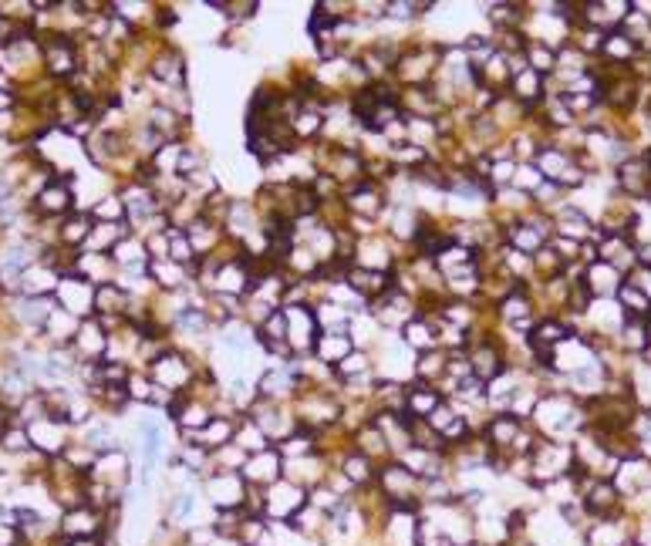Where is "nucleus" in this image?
<instances>
[{
	"label": "nucleus",
	"instance_id": "nucleus-1",
	"mask_svg": "<svg viewBox=\"0 0 651 546\" xmlns=\"http://www.w3.org/2000/svg\"><path fill=\"white\" fill-rule=\"evenodd\" d=\"M530 469H533V479L537 482H557V479H567L574 472V449L560 442H537L530 452Z\"/></svg>",
	"mask_w": 651,
	"mask_h": 546
},
{
	"label": "nucleus",
	"instance_id": "nucleus-2",
	"mask_svg": "<svg viewBox=\"0 0 651 546\" xmlns=\"http://www.w3.org/2000/svg\"><path fill=\"white\" fill-rule=\"evenodd\" d=\"M378 489L382 496L392 503L395 509H412L415 499L422 496V479L402 466V462H392V466L378 469Z\"/></svg>",
	"mask_w": 651,
	"mask_h": 546
},
{
	"label": "nucleus",
	"instance_id": "nucleus-3",
	"mask_svg": "<svg viewBox=\"0 0 651 546\" xmlns=\"http://www.w3.org/2000/svg\"><path fill=\"white\" fill-rule=\"evenodd\" d=\"M307 503H311V499H307L304 486H297L291 479H280L274 486L264 489V520L291 523Z\"/></svg>",
	"mask_w": 651,
	"mask_h": 546
},
{
	"label": "nucleus",
	"instance_id": "nucleus-4",
	"mask_svg": "<svg viewBox=\"0 0 651 546\" xmlns=\"http://www.w3.org/2000/svg\"><path fill=\"white\" fill-rule=\"evenodd\" d=\"M247 479L240 472H213L206 479V499L216 506V513H226V509H243L247 503Z\"/></svg>",
	"mask_w": 651,
	"mask_h": 546
},
{
	"label": "nucleus",
	"instance_id": "nucleus-5",
	"mask_svg": "<svg viewBox=\"0 0 651 546\" xmlns=\"http://www.w3.org/2000/svg\"><path fill=\"white\" fill-rule=\"evenodd\" d=\"M240 476L247 479V486H274V482L284 479V462H280V452L267 449V452H253L247 462H243Z\"/></svg>",
	"mask_w": 651,
	"mask_h": 546
},
{
	"label": "nucleus",
	"instance_id": "nucleus-6",
	"mask_svg": "<svg viewBox=\"0 0 651 546\" xmlns=\"http://www.w3.org/2000/svg\"><path fill=\"white\" fill-rule=\"evenodd\" d=\"M537 422L540 429L550 432V435H560V432H571L577 422H581V415H577V408L567 402V398H544L537 408Z\"/></svg>",
	"mask_w": 651,
	"mask_h": 546
},
{
	"label": "nucleus",
	"instance_id": "nucleus-7",
	"mask_svg": "<svg viewBox=\"0 0 651 546\" xmlns=\"http://www.w3.org/2000/svg\"><path fill=\"white\" fill-rule=\"evenodd\" d=\"M614 486H618L621 496H641L651 489V462L635 455V459H625L614 472Z\"/></svg>",
	"mask_w": 651,
	"mask_h": 546
},
{
	"label": "nucleus",
	"instance_id": "nucleus-8",
	"mask_svg": "<svg viewBox=\"0 0 651 546\" xmlns=\"http://www.w3.org/2000/svg\"><path fill=\"white\" fill-rule=\"evenodd\" d=\"M388 546H419V520L412 516V509H392L385 526Z\"/></svg>",
	"mask_w": 651,
	"mask_h": 546
},
{
	"label": "nucleus",
	"instance_id": "nucleus-9",
	"mask_svg": "<svg viewBox=\"0 0 651 546\" xmlns=\"http://www.w3.org/2000/svg\"><path fill=\"white\" fill-rule=\"evenodd\" d=\"M61 530H65L68 536H75V540H92V536L102 530V513H98L95 506H75L65 513Z\"/></svg>",
	"mask_w": 651,
	"mask_h": 546
},
{
	"label": "nucleus",
	"instance_id": "nucleus-10",
	"mask_svg": "<svg viewBox=\"0 0 651 546\" xmlns=\"http://www.w3.org/2000/svg\"><path fill=\"white\" fill-rule=\"evenodd\" d=\"M341 476L351 486H368V482L378 479V469H375V459H368V455L361 452H348L345 459H341Z\"/></svg>",
	"mask_w": 651,
	"mask_h": 546
},
{
	"label": "nucleus",
	"instance_id": "nucleus-11",
	"mask_svg": "<svg viewBox=\"0 0 651 546\" xmlns=\"http://www.w3.org/2000/svg\"><path fill=\"white\" fill-rule=\"evenodd\" d=\"M625 543H631V536L621 520H598L587 530V546H625Z\"/></svg>",
	"mask_w": 651,
	"mask_h": 546
},
{
	"label": "nucleus",
	"instance_id": "nucleus-12",
	"mask_svg": "<svg viewBox=\"0 0 651 546\" xmlns=\"http://www.w3.org/2000/svg\"><path fill=\"white\" fill-rule=\"evenodd\" d=\"M348 348H351V341L345 338V331H324L321 338L314 341V351H318V358L328 361V364L345 361L348 358Z\"/></svg>",
	"mask_w": 651,
	"mask_h": 546
},
{
	"label": "nucleus",
	"instance_id": "nucleus-13",
	"mask_svg": "<svg viewBox=\"0 0 651 546\" xmlns=\"http://www.w3.org/2000/svg\"><path fill=\"white\" fill-rule=\"evenodd\" d=\"M587 277H591V280H587L584 287L591 290V294H604V297H608V294H614V290H621V284H618V270H614L611 263H604V260L594 263V267L587 270Z\"/></svg>",
	"mask_w": 651,
	"mask_h": 546
},
{
	"label": "nucleus",
	"instance_id": "nucleus-14",
	"mask_svg": "<svg viewBox=\"0 0 651 546\" xmlns=\"http://www.w3.org/2000/svg\"><path fill=\"white\" fill-rule=\"evenodd\" d=\"M156 381L162 388L179 391V388H183V381H186V364L179 361L176 354H166V358H159V364H156Z\"/></svg>",
	"mask_w": 651,
	"mask_h": 546
},
{
	"label": "nucleus",
	"instance_id": "nucleus-15",
	"mask_svg": "<svg viewBox=\"0 0 651 546\" xmlns=\"http://www.w3.org/2000/svg\"><path fill=\"white\" fill-rule=\"evenodd\" d=\"M439 408V395L432 388H412L409 391V415H432Z\"/></svg>",
	"mask_w": 651,
	"mask_h": 546
},
{
	"label": "nucleus",
	"instance_id": "nucleus-16",
	"mask_svg": "<svg viewBox=\"0 0 651 546\" xmlns=\"http://www.w3.org/2000/svg\"><path fill=\"white\" fill-rule=\"evenodd\" d=\"M68 203H71V193L65 182H51L41 193V209H48V213H61V209H68Z\"/></svg>",
	"mask_w": 651,
	"mask_h": 546
},
{
	"label": "nucleus",
	"instance_id": "nucleus-17",
	"mask_svg": "<svg viewBox=\"0 0 651 546\" xmlns=\"http://www.w3.org/2000/svg\"><path fill=\"white\" fill-rule=\"evenodd\" d=\"M348 206L355 209V213H365V216H375L378 209H382V196H378V189H358L355 196L348 199Z\"/></svg>",
	"mask_w": 651,
	"mask_h": 546
},
{
	"label": "nucleus",
	"instance_id": "nucleus-18",
	"mask_svg": "<svg viewBox=\"0 0 651 546\" xmlns=\"http://www.w3.org/2000/svg\"><path fill=\"white\" fill-rule=\"evenodd\" d=\"M601 51L611 54V58H618V61H628L631 54H635V44H631L628 34H608L601 44Z\"/></svg>",
	"mask_w": 651,
	"mask_h": 546
},
{
	"label": "nucleus",
	"instance_id": "nucleus-19",
	"mask_svg": "<svg viewBox=\"0 0 651 546\" xmlns=\"http://www.w3.org/2000/svg\"><path fill=\"white\" fill-rule=\"evenodd\" d=\"M196 509V496L193 493H176L173 496V509H169V523H189Z\"/></svg>",
	"mask_w": 651,
	"mask_h": 546
},
{
	"label": "nucleus",
	"instance_id": "nucleus-20",
	"mask_svg": "<svg viewBox=\"0 0 651 546\" xmlns=\"http://www.w3.org/2000/svg\"><path fill=\"white\" fill-rule=\"evenodd\" d=\"M291 391V375L287 371H270V375L260 378V395H287Z\"/></svg>",
	"mask_w": 651,
	"mask_h": 546
},
{
	"label": "nucleus",
	"instance_id": "nucleus-21",
	"mask_svg": "<svg viewBox=\"0 0 651 546\" xmlns=\"http://www.w3.org/2000/svg\"><path fill=\"white\" fill-rule=\"evenodd\" d=\"M473 368H476V375L479 378H493V375H500V354H496L493 348H483V351H476V361H473Z\"/></svg>",
	"mask_w": 651,
	"mask_h": 546
},
{
	"label": "nucleus",
	"instance_id": "nucleus-22",
	"mask_svg": "<svg viewBox=\"0 0 651 546\" xmlns=\"http://www.w3.org/2000/svg\"><path fill=\"white\" fill-rule=\"evenodd\" d=\"M216 280H220V290H247V270L237 267V263H230V267H223L216 273Z\"/></svg>",
	"mask_w": 651,
	"mask_h": 546
},
{
	"label": "nucleus",
	"instance_id": "nucleus-23",
	"mask_svg": "<svg viewBox=\"0 0 651 546\" xmlns=\"http://www.w3.org/2000/svg\"><path fill=\"white\" fill-rule=\"evenodd\" d=\"M513 88H517V95L523 98V102H530V98H540V75L533 68L520 71L517 81H513Z\"/></svg>",
	"mask_w": 651,
	"mask_h": 546
},
{
	"label": "nucleus",
	"instance_id": "nucleus-24",
	"mask_svg": "<svg viewBox=\"0 0 651 546\" xmlns=\"http://www.w3.org/2000/svg\"><path fill=\"white\" fill-rule=\"evenodd\" d=\"M621 300L628 304V311H635V314H651V300H648V294L641 287H635V284H625L621 287Z\"/></svg>",
	"mask_w": 651,
	"mask_h": 546
},
{
	"label": "nucleus",
	"instance_id": "nucleus-25",
	"mask_svg": "<svg viewBox=\"0 0 651 546\" xmlns=\"http://www.w3.org/2000/svg\"><path fill=\"white\" fill-rule=\"evenodd\" d=\"M351 287L355 290H361V294H378V290H385L388 284H385V277L382 273H368V270H358V273H351Z\"/></svg>",
	"mask_w": 651,
	"mask_h": 546
},
{
	"label": "nucleus",
	"instance_id": "nucleus-26",
	"mask_svg": "<svg viewBox=\"0 0 651 546\" xmlns=\"http://www.w3.org/2000/svg\"><path fill=\"white\" fill-rule=\"evenodd\" d=\"M405 338H409V344H415V348H429V344H432V327L415 321V324L405 327Z\"/></svg>",
	"mask_w": 651,
	"mask_h": 546
},
{
	"label": "nucleus",
	"instance_id": "nucleus-27",
	"mask_svg": "<svg viewBox=\"0 0 651 546\" xmlns=\"http://www.w3.org/2000/svg\"><path fill=\"white\" fill-rule=\"evenodd\" d=\"M176 263H183V260H189L193 257V243L186 240V236H179V233H173V253H169Z\"/></svg>",
	"mask_w": 651,
	"mask_h": 546
},
{
	"label": "nucleus",
	"instance_id": "nucleus-28",
	"mask_svg": "<svg viewBox=\"0 0 651 546\" xmlns=\"http://www.w3.org/2000/svg\"><path fill=\"white\" fill-rule=\"evenodd\" d=\"M85 236H88V220H81V216L65 226V240L68 243H78V240H85Z\"/></svg>",
	"mask_w": 651,
	"mask_h": 546
},
{
	"label": "nucleus",
	"instance_id": "nucleus-29",
	"mask_svg": "<svg viewBox=\"0 0 651 546\" xmlns=\"http://www.w3.org/2000/svg\"><path fill=\"white\" fill-rule=\"evenodd\" d=\"M419 371L422 375H439V371H446V364H442V358L439 354H429V358H422V364H419Z\"/></svg>",
	"mask_w": 651,
	"mask_h": 546
},
{
	"label": "nucleus",
	"instance_id": "nucleus-30",
	"mask_svg": "<svg viewBox=\"0 0 651 546\" xmlns=\"http://www.w3.org/2000/svg\"><path fill=\"white\" fill-rule=\"evenodd\" d=\"M4 439H7L4 445H7V449H11V452L24 449V445H27V435H24V432H7Z\"/></svg>",
	"mask_w": 651,
	"mask_h": 546
},
{
	"label": "nucleus",
	"instance_id": "nucleus-31",
	"mask_svg": "<svg viewBox=\"0 0 651 546\" xmlns=\"http://www.w3.org/2000/svg\"><path fill=\"white\" fill-rule=\"evenodd\" d=\"M14 543H17V533L11 530V526L0 523V546H14Z\"/></svg>",
	"mask_w": 651,
	"mask_h": 546
},
{
	"label": "nucleus",
	"instance_id": "nucleus-32",
	"mask_svg": "<svg viewBox=\"0 0 651 546\" xmlns=\"http://www.w3.org/2000/svg\"><path fill=\"white\" fill-rule=\"evenodd\" d=\"M68 546H102V543H98L95 536H92V540H71Z\"/></svg>",
	"mask_w": 651,
	"mask_h": 546
},
{
	"label": "nucleus",
	"instance_id": "nucleus-33",
	"mask_svg": "<svg viewBox=\"0 0 651 546\" xmlns=\"http://www.w3.org/2000/svg\"><path fill=\"white\" fill-rule=\"evenodd\" d=\"M4 432H7V418L0 415V439H4Z\"/></svg>",
	"mask_w": 651,
	"mask_h": 546
},
{
	"label": "nucleus",
	"instance_id": "nucleus-34",
	"mask_svg": "<svg viewBox=\"0 0 651 546\" xmlns=\"http://www.w3.org/2000/svg\"><path fill=\"white\" fill-rule=\"evenodd\" d=\"M625 546H641V543H635V540H631V543H625Z\"/></svg>",
	"mask_w": 651,
	"mask_h": 546
}]
</instances>
